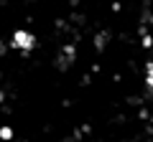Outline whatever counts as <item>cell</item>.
<instances>
[{"label":"cell","instance_id":"obj_1","mask_svg":"<svg viewBox=\"0 0 153 142\" xmlns=\"http://www.w3.org/2000/svg\"><path fill=\"white\" fill-rule=\"evenodd\" d=\"M13 46L21 51H31L33 46H36V38H33V33L28 31H16L13 33Z\"/></svg>","mask_w":153,"mask_h":142},{"label":"cell","instance_id":"obj_2","mask_svg":"<svg viewBox=\"0 0 153 142\" xmlns=\"http://www.w3.org/2000/svg\"><path fill=\"white\" fill-rule=\"evenodd\" d=\"M74 53H76L74 46H66V48H64V53H61V69H64V66H69L71 61H74Z\"/></svg>","mask_w":153,"mask_h":142},{"label":"cell","instance_id":"obj_3","mask_svg":"<svg viewBox=\"0 0 153 142\" xmlns=\"http://www.w3.org/2000/svg\"><path fill=\"white\" fill-rule=\"evenodd\" d=\"M146 81H148V89H151V94H153V64L146 66Z\"/></svg>","mask_w":153,"mask_h":142},{"label":"cell","instance_id":"obj_4","mask_svg":"<svg viewBox=\"0 0 153 142\" xmlns=\"http://www.w3.org/2000/svg\"><path fill=\"white\" fill-rule=\"evenodd\" d=\"M0 137H3V140H13V130H10V127H3V130H0Z\"/></svg>","mask_w":153,"mask_h":142},{"label":"cell","instance_id":"obj_5","mask_svg":"<svg viewBox=\"0 0 153 142\" xmlns=\"http://www.w3.org/2000/svg\"><path fill=\"white\" fill-rule=\"evenodd\" d=\"M143 46H146V48H151V46H153V38H151V36H143Z\"/></svg>","mask_w":153,"mask_h":142},{"label":"cell","instance_id":"obj_6","mask_svg":"<svg viewBox=\"0 0 153 142\" xmlns=\"http://www.w3.org/2000/svg\"><path fill=\"white\" fill-rule=\"evenodd\" d=\"M3 53H5V46H3V41H0V56H3Z\"/></svg>","mask_w":153,"mask_h":142}]
</instances>
